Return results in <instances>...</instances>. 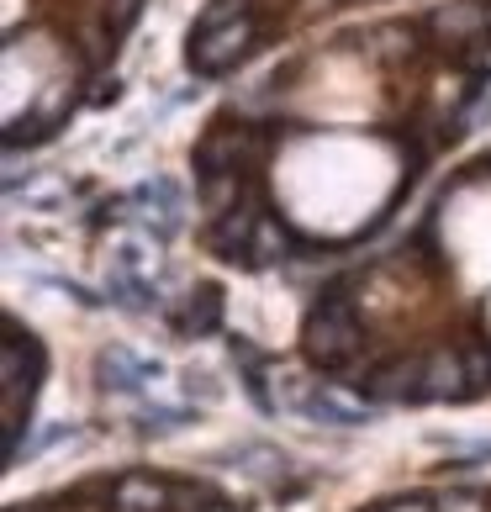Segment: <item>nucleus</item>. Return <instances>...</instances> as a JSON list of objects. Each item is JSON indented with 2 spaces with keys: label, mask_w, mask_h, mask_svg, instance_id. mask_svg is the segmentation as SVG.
<instances>
[{
  "label": "nucleus",
  "mask_w": 491,
  "mask_h": 512,
  "mask_svg": "<svg viewBox=\"0 0 491 512\" xmlns=\"http://www.w3.org/2000/svg\"><path fill=\"white\" fill-rule=\"evenodd\" d=\"M6 512H254L233 486L169 465L85 470L74 481L16 497Z\"/></svg>",
  "instance_id": "7ed1b4c3"
},
{
  "label": "nucleus",
  "mask_w": 491,
  "mask_h": 512,
  "mask_svg": "<svg viewBox=\"0 0 491 512\" xmlns=\"http://www.w3.org/2000/svg\"><path fill=\"white\" fill-rule=\"evenodd\" d=\"M296 349L360 407L491 402V154L460 169L391 249L328 275Z\"/></svg>",
  "instance_id": "f03ea898"
},
{
  "label": "nucleus",
  "mask_w": 491,
  "mask_h": 512,
  "mask_svg": "<svg viewBox=\"0 0 491 512\" xmlns=\"http://www.w3.org/2000/svg\"><path fill=\"white\" fill-rule=\"evenodd\" d=\"M354 512H491V476L396 486V491H381V497L360 502Z\"/></svg>",
  "instance_id": "20e7f679"
},
{
  "label": "nucleus",
  "mask_w": 491,
  "mask_h": 512,
  "mask_svg": "<svg viewBox=\"0 0 491 512\" xmlns=\"http://www.w3.org/2000/svg\"><path fill=\"white\" fill-rule=\"evenodd\" d=\"M491 111V0L291 53L191 148L201 243L233 270H307L375 238L449 143Z\"/></svg>",
  "instance_id": "f257e3e1"
}]
</instances>
